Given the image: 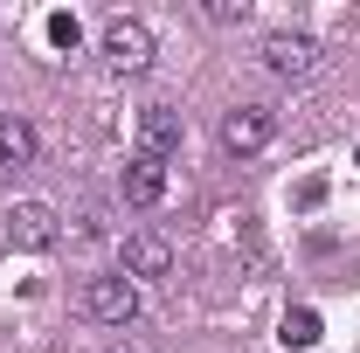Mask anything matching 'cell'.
<instances>
[{"mask_svg": "<svg viewBox=\"0 0 360 353\" xmlns=\"http://www.w3.org/2000/svg\"><path fill=\"white\" fill-rule=\"evenodd\" d=\"M97 49H104V63H111L118 77H139V70L153 63V28L132 21V14H111L104 35H97Z\"/></svg>", "mask_w": 360, "mask_h": 353, "instance_id": "cell-1", "label": "cell"}, {"mask_svg": "<svg viewBox=\"0 0 360 353\" xmlns=\"http://www.w3.org/2000/svg\"><path fill=\"white\" fill-rule=\"evenodd\" d=\"M319 56H326V49H319L305 28H277V35H264V70L284 77V84H305V77L319 70Z\"/></svg>", "mask_w": 360, "mask_h": 353, "instance_id": "cell-2", "label": "cell"}, {"mask_svg": "<svg viewBox=\"0 0 360 353\" xmlns=\"http://www.w3.org/2000/svg\"><path fill=\"white\" fill-rule=\"evenodd\" d=\"M84 312L97 319V326H132V312H139V284L125 277V270H111V277H90V284H84Z\"/></svg>", "mask_w": 360, "mask_h": 353, "instance_id": "cell-3", "label": "cell"}, {"mask_svg": "<svg viewBox=\"0 0 360 353\" xmlns=\"http://www.w3.org/2000/svg\"><path fill=\"white\" fill-rule=\"evenodd\" d=\"M270 139H277V111H270V104H236V111L222 118V146L236 153V160L264 153Z\"/></svg>", "mask_w": 360, "mask_h": 353, "instance_id": "cell-4", "label": "cell"}, {"mask_svg": "<svg viewBox=\"0 0 360 353\" xmlns=\"http://www.w3.org/2000/svg\"><path fill=\"white\" fill-rule=\"evenodd\" d=\"M56 236H63V215L49 201H14L7 208V243L14 250H56Z\"/></svg>", "mask_w": 360, "mask_h": 353, "instance_id": "cell-5", "label": "cell"}, {"mask_svg": "<svg viewBox=\"0 0 360 353\" xmlns=\"http://www.w3.org/2000/svg\"><path fill=\"white\" fill-rule=\"evenodd\" d=\"M180 139H187V125H180L174 104H146V111H139V153H146V160L167 167V160L180 153Z\"/></svg>", "mask_w": 360, "mask_h": 353, "instance_id": "cell-6", "label": "cell"}, {"mask_svg": "<svg viewBox=\"0 0 360 353\" xmlns=\"http://www.w3.org/2000/svg\"><path fill=\"white\" fill-rule=\"evenodd\" d=\"M125 277H146V284H160V277H174V243L160 236V229H139V236H125Z\"/></svg>", "mask_w": 360, "mask_h": 353, "instance_id": "cell-7", "label": "cell"}, {"mask_svg": "<svg viewBox=\"0 0 360 353\" xmlns=\"http://www.w3.org/2000/svg\"><path fill=\"white\" fill-rule=\"evenodd\" d=\"M118 194H125V208H160V194H167V167L146 160V153H132V160H125V180H118Z\"/></svg>", "mask_w": 360, "mask_h": 353, "instance_id": "cell-8", "label": "cell"}, {"mask_svg": "<svg viewBox=\"0 0 360 353\" xmlns=\"http://www.w3.org/2000/svg\"><path fill=\"white\" fill-rule=\"evenodd\" d=\"M35 153H42L35 125H28L21 111H7V118H0V167H35Z\"/></svg>", "mask_w": 360, "mask_h": 353, "instance_id": "cell-9", "label": "cell"}, {"mask_svg": "<svg viewBox=\"0 0 360 353\" xmlns=\"http://www.w3.org/2000/svg\"><path fill=\"white\" fill-rule=\"evenodd\" d=\"M284 347H319V312L312 305H298V312H284V333H277Z\"/></svg>", "mask_w": 360, "mask_h": 353, "instance_id": "cell-10", "label": "cell"}, {"mask_svg": "<svg viewBox=\"0 0 360 353\" xmlns=\"http://www.w3.org/2000/svg\"><path fill=\"white\" fill-rule=\"evenodd\" d=\"M77 42H84V28H77V14H49V49H63V56H70Z\"/></svg>", "mask_w": 360, "mask_h": 353, "instance_id": "cell-11", "label": "cell"}, {"mask_svg": "<svg viewBox=\"0 0 360 353\" xmlns=\"http://www.w3.org/2000/svg\"><path fill=\"white\" fill-rule=\"evenodd\" d=\"M208 21H222V28H229V21H250V7H243V0H215Z\"/></svg>", "mask_w": 360, "mask_h": 353, "instance_id": "cell-12", "label": "cell"}, {"mask_svg": "<svg viewBox=\"0 0 360 353\" xmlns=\"http://www.w3.org/2000/svg\"><path fill=\"white\" fill-rule=\"evenodd\" d=\"M354 160H360V153H354Z\"/></svg>", "mask_w": 360, "mask_h": 353, "instance_id": "cell-13", "label": "cell"}]
</instances>
